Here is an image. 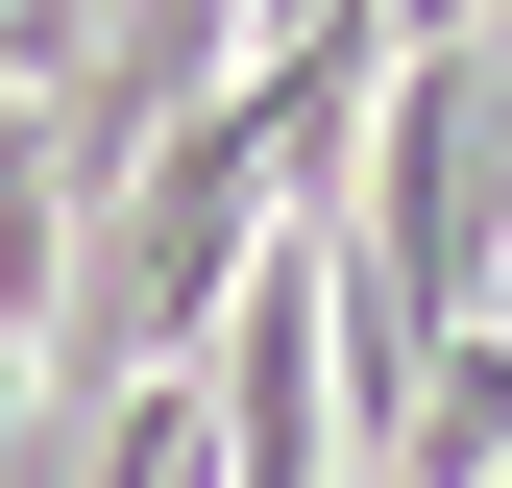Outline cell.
<instances>
[{
	"label": "cell",
	"mask_w": 512,
	"mask_h": 488,
	"mask_svg": "<svg viewBox=\"0 0 512 488\" xmlns=\"http://www.w3.org/2000/svg\"><path fill=\"white\" fill-rule=\"evenodd\" d=\"M220 74H244V0H98V25H74V74L25 98V122H49V196L147 171V147H171V122H196Z\"/></svg>",
	"instance_id": "1"
}]
</instances>
